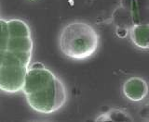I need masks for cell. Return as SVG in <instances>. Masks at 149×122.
I'll return each mask as SVG.
<instances>
[{
	"label": "cell",
	"instance_id": "cell-1",
	"mask_svg": "<svg viewBox=\"0 0 149 122\" xmlns=\"http://www.w3.org/2000/svg\"><path fill=\"white\" fill-rule=\"evenodd\" d=\"M22 92L31 108L42 114L58 111L67 100L66 89L63 82L39 63L28 69Z\"/></svg>",
	"mask_w": 149,
	"mask_h": 122
},
{
	"label": "cell",
	"instance_id": "cell-2",
	"mask_svg": "<svg viewBox=\"0 0 149 122\" xmlns=\"http://www.w3.org/2000/svg\"><path fill=\"white\" fill-rule=\"evenodd\" d=\"M100 45V35L90 23L73 21L65 25L59 35V47L65 57L84 60L92 57Z\"/></svg>",
	"mask_w": 149,
	"mask_h": 122
},
{
	"label": "cell",
	"instance_id": "cell-3",
	"mask_svg": "<svg viewBox=\"0 0 149 122\" xmlns=\"http://www.w3.org/2000/svg\"><path fill=\"white\" fill-rule=\"evenodd\" d=\"M29 65L25 59L7 51L0 67V89L9 93L22 90Z\"/></svg>",
	"mask_w": 149,
	"mask_h": 122
},
{
	"label": "cell",
	"instance_id": "cell-4",
	"mask_svg": "<svg viewBox=\"0 0 149 122\" xmlns=\"http://www.w3.org/2000/svg\"><path fill=\"white\" fill-rule=\"evenodd\" d=\"M9 39L8 44V50L9 52L18 55L30 63L33 41L31 37V31L25 21L18 19L8 21Z\"/></svg>",
	"mask_w": 149,
	"mask_h": 122
},
{
	"label": "cell",
	"instance_id": "cell-5",
	"mask_svg": "<svg viewBox=\"0 0 149 122\" xmlns=\"http://www.w3.org/2000/svg\"><path fill=\"white\" fill-rule=\"evenodd\" d=\"M148 84L146 80L141 77H132L126 81L122 86L125 97L132 102H141L148 95Z\"/></svg>",
	"mask_w": 149,
	"mask_h": 122
},
{
	"label": "cell",
	"instance_id": "cell-6",
	"mask_svg": "<svg viewBox=\"0 0 149 122\" xmlns=\"http://www.w3.org/2000/svg\"><path fill=\"white\" fill-rule=\"evenodd\" d=\"M121 7L130 12L133 25L149 23V0H122Z\"/></svg>",
	"mask_w": 149,
	"mask_h": 122
},
{
	"label": "cell",
	"instance_id": "cell-7",
	"mask_svg": "<svg viewBox=\"0 0 149 122\" xmlns=\"http://www.w3.org/2000/svg\"><path fill=\"white\" fill-rule=\"evenodd\" d=\"M130 40L140 49H149V23L134 24L130 30Z\"/></svg>",
	"mask_w": 149,
	"mask_h": 122
},
{
	"label": "cell",
	"instance_id": "cell-8",
	"mask_svg": "<svg viewBox=\"0 0 149 122\" xmlns=\"http://www.w3.org/2000/svg\"><path fill=\"white\" fill-rule=\"evenodd\" d=\"M100 121H132V118L130 117L127 112L123 110L114 109L109 112H107L105 114H102L101 117H99L97 119Z\"/></svg>",
	"mask_w": 149,
	"mask_h": 122
},
{
	"label": "cell",
	"instance_id": "cell-9",
	"mask_svg": "<svg viewBox=\"0 0 149 122\" xmlns=\"http://www.w3.org/2000/svg\"><path fill=\"white\" fill-rule=\"evenodd\" d=\"M9 39L8 21L0 19V51H7Z\"/></svg>",
	"mask_w": 149,
	"mask_h": 122
},
{
	"label": "cell",
	"instance_id": "cell-10",
	"mask_svg": "<svg viewBox=\"0 0 149 122\" xmlns=\"http://www.w3.org/2000/svg\"><path fill=\"white\" fill-rule=\"evenodd\" d=\"M140 116L142 117L143 119H146L149 121V104L146 105L140 111Z\"/></svg>",
	"mask_w": 149,
	"mask_h": 122
}]
</instances>
